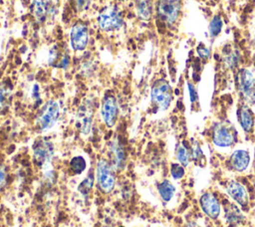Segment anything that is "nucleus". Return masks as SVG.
<instances>
[{"label":"nucleus","mask_w":255,"mask_h":227,"mask_svg":"<svg viewBox=\"0 0 255 227\" xmlns=\"http://www.w3.org/2000/svg\"><path fill=\"white\" fill-rule=\"evenodd\" d=\"M170 174L173 179H180L184 175V166L180 163H172L170 166Z\"/></svg>","instance_id":"obj_27"},{"label":"nucleus","mask_w":255,"mask_h":227,"mask_svg":"<svg viewBox=\"0 0 255 227\" xmlns=\"http://www.w3.org/2000/svg\"><path fill=\"white\" fill-rule=\"evenodd\" d=\"M71 46L75 51H83L86 49L89 43V30L86 24H75L70 33Z\"/></svg>","instance_id":"obj_11"},{"label":"nucleus","mask_w":255,"mask_h":227,"mask_svg":"<svg viewBox=\"0 0 255 227\" xmlns=\"http://www.w3.org/2000/svg\"><path fill=\"white\" fill-rule=\"evenodd\" d=\"M101 115L104 123L108 127H113L119 116V105L115 96L106 95L102 101Z\"/></svg>","instance_id":"obj_10"},{"label":"nucleus","mask_w":255,"mask_h":227,"mask_svg":"<svg viewBox=\"0 0 255 227\" xmlns=\"http://www.w3.org/2000/svg\"><path fill=\"white\" fill-rule=\"evenodd\" d=\"M95 178L99 189H101L102 192L109 194L114 190L116 185V169L109 160L101 158L96 165Z\"/></svg>","instance_id":"obj_2"},{"label":"nucleus","mask_w":255,"mask_h":227,"mask_svg":"<svg viewBox=\"0 0 255 227\" xmlns=\"http://www.w3.org/2000/svg\"><path fill=\"white\" fill-rule=\"evenodd\" d=\"M31 96L33 98L34 101H41V97H40V88L37 84H34L32 87V92H31Z\"/></svg>","instance_id":"obj_29"},{"label":"nucleus","mask_w":255,"mask_h":227,"mask_svg":"<svg viewBox=\"0 0 255 227\" xmlns=\"http://www.w3.org/2000/svg\"><path fill=\"white\" fill-rule=\"evenodd\" d=\"M60 105L54 100H49L42 107L37 116V126L40 131L45 132L51 129L58 121L60 116Z\"/></svg>","instance_id":"obj_3"},{"label":"nucleus","mask_w":255,"mask_h":227,"mask_svg":"<svg viewBox=\"0 0 255 227\" xmlns=\"http://www.w3.org/2000/svg\"><path fill=\"white\" fill-rule=\"evenodd\" d=\"M157 192L164 202H168L175 193V187L169 180L164 179L157 184Z\"/></svg>","instance_id":"obj_20"},{"label":"nucleus","mask_w":255,"mask_h":227,"mask_svg":"<svg viewBox=\"0 0 255 227\" xmlns=\"http://www.w3.org/2000/svg\"><path fill=\"white\" fill-rule=\"evenodd\" d=\"M70 167L71 170L75 174H81L83 173L87 168V161L84 156L82 155H76L74 156L70 161Z\"/></svg>","instance_id":"obj_24"},{"label":"nucleus","mask_w":255,"mask_h":227,"mask_svg":"<svg viewBox=\"0 0 255 227\" xmlns=\"http://www.w3.org/2000/svg\"><path fill=\"white\" fill-rule=\"evenodd\" d=\"M78 124L82 135H88L93 124V109L87 105L80 108L78 112Z\"/></svg>","instance_id":"obj_15"},{"label":"nucleus","mask_w":255,"mask_h":227,"mask_svg":"<svg viewBox=\"0 0 255 227\" xmlns=\"http://www.w3.org/2000/svg\"><path fill=\"white\" fill-rule=\"evenodd\" d=\"M223 55H224V62L226 66H228L229 68H234L238 65L240 61V55L237 50L232 49L231 47H227L225 48Z\"/></svg>","instance_id":"obj_21"},{"label":"nucleus","mask_w":255,"mask_h":227,"mask_svg":"<svg viewBox=\"0 0 255 227\" xmlns=\"http://www.w3.org/2000/svg\"><path fill=\"white\" fill-rule=\"evenodd\" d=\"M185 227H199L195 222H189Z\"/></svg>","instance_id":"obj_33"},{"label":"nucleus","mask_w":255,"mask_h":227,"mask_svg":"<svg viewBox=\"0 0 255 227\" xmlns=\"http://www.w3.org/2000/svg\"><path fill=\"white\" fill-rule=\"evenodd\" d=\"M249 161H250L249 153L243 149L235 150L230 157V164L232 169L238 172L245 170L249 164Z\"/></svg>","instance_id":"obj_16"},{"label":"nucleus","mask_w":255,"mask_h":227,"mask_svg":"<svg viewBox=\"0 0 255 227\" xmlns=\"http://www.w3.org/2000/svg\"><path fill=\"white\" fill-rule=\"evenodd\" d=\"M60 0H33V13L36 19L44 22L58 13Z\"/></svg>","instance_id":"obj_9"},{"label":"nucleus","mask_w":255,"mask_h":227,"mask_svg":"<svg viewBox=\"0 0 255 227\" xmlns=\"http://www.w3.org/2000/svg\"><path fill=\"white\" fill-rule=\"evenodd\" d=\"M110 158L111 164L115 169L122 170L126 165V151L124 146L118 141H112L110 145Z\"/></svg>","instance_id":"obj_14"},{"label":"nucleus","mask_w":255,"mask_h":227,"mask_svg":"<svg viewBox=\"0 0 255 227\" xmlns=\"http://www.w3.org/2000/svg\"><path fill=\"white\" fill-rule=\"evenodd\" d=\"M237 85L239 93L248 105L255 103V78L253 74L247 70L242 69L237 75Z\"/></svg>","instance_id":"obj_6"},{"label":"nucleus","mask_w":255,"mask_h":227,"mask_svg":"<svg viewBox=\"0 0 255 227\" xmlns=\"http://www.w3.org/2000/svg\"><path fill=\"white\" fill-rule=\"evenodd\" d=\"M181 0H158L156 12L158 17L167 24L174 23L180 13Z\"/></svg>","instance_id":"obj_8"},{"label":"nucleus","mask_w":255,"mask_h":227,"mask_svg":"<svg viewBox=\"0 0 255 227\" xmlns=\"http://www.w3.org/2000/svg\"><path fill=\"white\" fill-rule=\"evenodd\" d=\"M199 202H200V206H201L203 212L208 217H210L211 219H216L219 216L220 203L213 194H211L209 192L202 194L199 199Z\"/></svg>","instance_id":"obj_12"},{"label":"nucleus","mask_w":255,"mask_h":227,"mask_svg":"<svg viewBox=\"0 0 255 227\" xmlns=\"http://www.w3.org/2000/svg\"><path fill=\"white\" fill-rule=\"evenodd\" d=\"M188 90H189V96H190V101L191 102H195L197 100V93L195 88L193 87V85L188 84Z\"/></svg>","instance_id":"obj_30"},{"label":"nucleus","mask_w":255,"mask_h":227,"mask_svg":"<svg viewBox=\"0 0 255 227\" xmlns=\"http://www.w3.org/2000/svg\"><path fill=\"white\" fill-rule=\"evenodd\" d=\"M151 102L160 111H165L172 101V90L170 85L163 79H159L152 84L150 91Z\"/></svg>","instance_id":"obj_4"},{"label":"nucleus","mask_w":255,"mask_h":227,"mask_svg":"<svg viewBox=\"0 0 255 227\" xmlns=\"http://www.w3.org/2000/svg\"><path fill=\"white\" fill-rule=\"evenodd\" d=\"M225 219L230 225H238L244 220V216L240 209L233 203H227L224 207Z\"/></svg>","instance_id":"obj_18"},{"label":"nucleus","mask_w":255,"mask_h":227,"mask_svg":"<svg viewBox=\"0 0 255 227\" xmlns=\"http://www.w3.org/2000/svg\"><path fill=\"white\" fill-rule=\"evenodd\" d=\"M238 120L244 131L249 132L252 130L254 125V117L251 110L248 106L243 105L238 110Z\"/></svg>","instance_id":"obj_17"},{"label":"nucleus","mask_w":255,"mask_h":227,"mask_svg":"<svg viewBox=\"0 0 255 227\" xmlns=\"http://www.w3.org/2000/svg\"><path fill=\"white\" fill-rule=\"evenodd\" d=\"M222 20L219 16H214L209 24V34L211 37H216L222 29Z\"/></svg>","instance_id":"obj_26"},{"label":"nucleus","mask_w":255,"mask_h":227,"mask_svg":"<svg viewBox=\"0 0 255 227\" xmlns=\"http://www.w3.org/2000/svg\"><path fill=\"white\" fill-rule=\"evenodd\" d=\"M226 191L228 195L239 205L245 206L248 204V193L241 183L234 180L229 181L226 184Z\"/></svg>","instance_id":"obj_13"},{"label":"nucleus","mask_w":255,"mask_h":227,"mask_svg":"<svg viewBox=\"0 0 255 227\" xmlns=\"http://www.w3.org/2000/svg\"><path fill=\"white\" fill-rule=\"evenodd\" d=\"M175 154H176L177 160L179 161V163L181 165L186 166L189 163L190 158H191V151L188 149V147L183 142L177 144Z\"/></svg>","instance_id":"obj_22"},{"label":"nucleus","mask_w":255,"mask_h":227,"mask_svg":"<svg viewBox=\"0 0 255 227\" xmlns=\"http://www.w3.org/2000/svg\"><path fill=\"white\" fill-rule=\"evenodd\" d=\"M134 8L137 16L142 20H149L152 15L151 0H133Z\"/></svg>","instance_id":"obj_19"},{"label":"nucleus","mask_w":255,"mask_h":227,"mask_svg":"<svg viewBox=\"0 0 255 227\" xmlns=\"http://www.w3.org/2000/svg\"><path fill=\"white\" fill-rule=\"evenodd\" d=\"M99 27L106 32H114L122 28L124 20L116 6H107L98 15Z\"/></svg>","instance_id":"obj_5"},{"label":"nucleus","mask_w":255,"mask_h":227,"mask_svg":"<svg viewBox=\"0 0 255 227\" xmlns=\"http://www.w3.org/2000/svg\"><path fill=\"white\" fill-rule=\"evenodd\" d=\"M33 156L35 162L41 168L45 180L49 183H53L55 179V170L52 165L54 156L53 143L46 138L38 140L33 148Z\"/></svg>","instance_id":"obj_1"},{"label":"nucleus","mask_w":255,"mask_h":227,"mask_svg":"<svg viewBox=\"0 0 255 227\" xmlns=\"http://www.w3.org/2000/svg\"><path fill=\"white\" fill-rule=\"evenodd\" d=\"M6 184V171L3 168H0V188L4 187Z\"/></svg>","instance_id":"obj_31"},{"label":"nucleus","mask_w":255,"mask_h":227,"mask_svg":"<svg viewBox=\"0 0 255 227\" xmlns=\"http://www.w3.org/2000/svg\"><path fill=\"white\" fill-rule=\"evenodd\" d=\"M76 7L80 10V11H85L89 8L92 0H74Z\"/></svg>","instance_id":"obj_28"},{"label":"nucleus","mask_w":255,"mask_h":227,"mask_svg":"<svg viewBox=\"0 0 255 227\" xmlns=\"http://www.w3.org/2000/svg\"><path fill=\"white\" fill-rule=\"evenodd\" d=\"M12 97V89L5 83L0 84V110L7 108Z\"/></svg>","instance_id":"obj_23"},{"label":"nucleus","mask_w":255,"mask_h":227,"mask_svg":"<svg viewBox=\"0 0 255 227\" xmlns=\"http://www.w3.org/2000/svg\"><path fill=\"white\" fill-rule=\"evenodd\" d=\"M236 138V131L228 122H218L212 131L213 143L220 147L231 146Z\"/></svg>","instance_id":"obj_7"},{"label":"nucleus","mask_w":255,"mask_h":227,"mask_svg":"<svg viewBox=\"0 0 255 227\" xmlns=\"http://www.w3.org/2000/svg\"><path fill=\"white\" fill-rule=\"evenodd\" d=\"M197 52L200 55V57H202V58H208L209 54H210V52L207 48H198Z\"/></svg>","instance_id":"obj_32"},{"label":"nucleus","mask_w":255,"mask_h":227,"mask_svg":"<svg viewBox=\"0 0 255 227\" xmlns=\"http://www.w3.org/2000/svg\"><path fill=\"white\" fill-rule=\"evenodd\" d=\"M94 184V175L93 173H89L86 178L79 184L78 190L83 195H89V193L92 191Z\"/></svg>","instance_id":"obj_25"}]
</instances>
